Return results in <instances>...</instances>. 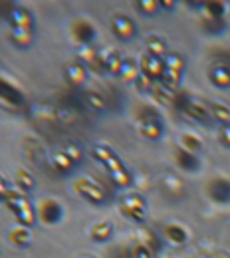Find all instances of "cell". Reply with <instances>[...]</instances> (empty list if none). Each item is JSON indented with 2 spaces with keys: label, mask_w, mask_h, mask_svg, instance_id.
Returning a JSON list of instances; mask_svg holds the SVG:
<instances>
[{
  "label": "cell",
  "mask_w": 230,
  "mask_h": 258,
  "mask_svg": "<svg viewBox=\"0 0 230 258\" xmlns=\"http://www.w3.org/2000/svg\"><path fill=\"white\" fill-rule=\"evenodd\" d=\"M10 38L16 46L20 48H28L32 44V30H10Z\"/></svg>",
  "instance_id": "f546056e"
},
{
  "label": "cell",
  "mask_w": 230,
  "mask_h": 258,
  "mask_svg": "<svg viewBox=\"0 0 230 258\" xmlns=\"http://www.w3.org/2000/svg\"><path fill=\"white\" fill-rule=\"evenodd\" d=\"M208 113H210V117H212V119L222 121L224 125L230 123V107L228 105H224V103H218V101L208 103Z\"/></svg>",
  "instance_id": "7402d4cb"
},
{
  "label": "cell",
  "mask_w": 230,
  "mask_h": 258,
  "mask_svg": "<svg viewBox=\"0 0 230 258\" xmlns=\"http://www.w3.org/2000/svg\"><path fill=\"white\" fill-rule=\"evenodd\" d=\"M92 153H94V157L101 161L105 167H107V171L109 173H115V171H119V169H123L125 165L123 161L115 155V151L111 149V147H105V145H96L94 149H92Z\"/></svg>",
  "instance_id": "ba28073f"
},
{
  "label": "cell",
  "mask_w": 230,
  "mask_h": 258,
  "mask_svg": "<svg viewBox=\"0 0 230 258\" xmlns=\"http://www.w3.org/2000/svg\"><path fill=\"white\" fill-rule=\"evenodd\" d=\"M163 86H167L169 90H173V92H177L179 90V86H181V74H175V72H165L163 78L159 80Z\"/></svg>",
  "instance_id": "d6a6232c"
},
{
  "label": "cell",
  "mask_w": 230,
  "mask_h": 258,
  "mask_svg": "<svg viewBox=\"0 0 230 258\" xmlns=\"http://www.w3.org/2000/svg\"><path fill=\"white\" fill-rule=\"evenodd\" d=\"M36 215H38V219H40L44 225L54 226L62 221L64 209H62V205H60L58 201H54V199H42V201L36 205Z\"/></svg>",
  "instance_id": "3957f363"
},
{
  "label": "cell",
  "mask_w": 230,
  "mask_h": 258,
  "mask_svg": "<svg viewBox=\"0 0 230 258\" xmlns=\"http://www.w3.org/2000/svg\"><path fill=\"white\" fill-rule=\"evenodd\" d=\"M111 232H113V225L111 223H98V225L92 226V238L96 240V242H105L109 236H111Z\"/></svg>",
  "instance_id": "4316f807"
},
{
  "label": "cell",
  "mask_w": 230,
  "mask_h": 258,
  "mask_svg": "<svg viewBox=\"0 0 230 258\" xmlns=\"http://www.w3.org/2000/svg\"><path fill=\"white\" fill-rule=\"evenodd\" d=\"M8 99H14V103H16V105H20V103L24 101V97L20 96L14 88L10 90V86H8L6 82H2V101H8Z\"/></svg>",
  "instance_id": "d590c367"
},
{
  "label": "cell",
  "mask_w": 230,
  "mask_h": 258,
  "mask_svg": "<svg viewBox=\"0 0 230 258\" xmlns=\"http://www.w3.org/2000/svg\"><path fill=\"white\" fill-rule=\"evenodd\" d=\"M66 80L69 86H84L88 80V70L82 62H71L66 66Z\"/></svg>",
  "instance_id": "4fadbf2b"
},
{
  "label": "cell",
  "mask_w": 230,
  "mask_h": 258,
  "mask_svg": "<svg viewBox=\"0 0 230 258\" xmlns=\"http://www.w3.org/2000/svg\"><path fill=\"white\" fill-rule=\"evenodd\" d=\"M175 159H177V165H179L181 169H185V171H197L198 165H200V161H198L197 155H195V153L185 151L183 147H179V149H177Z\"/></svg>",
  "instance_id": "e0dca14e"
},
{
  "label": "cell",
  "mask_w": 230,
  "mask_h": 258,
  "mask_svg": "<svg viewBox=\"0 0 230 258\" xmlns=\"http://www.w3.org/2000/svg\"><path fill=\"white\" fill-rule=\"evenodd\" d=\"M159 6H161L159 0H139V2H137V8H139L143 14H147V16L155 14V12L159 10Z\"/></svg>",
  "instance_id": "e575fe53"
},
{
  "label": "cell",
  "mask_w": 230,
  "mask_h": 258,
  "mask_svg": "<svg viewBox=\"0 0 230 258\" xmlns=\"http://www.w3.org/2000/svg\"><path fill=\"white\" fill-rule=\"evenodd\" d=\"M10 240H12V244H18V246H24V244H28L30 242V238H32V234H30V226H16V228H12L10 230Z\"/></svg>",
  "instance_id": "cb8c5ba5"
},
{
  "label": "cell",
  "mask_w": 230,
  "mask_h": 258,
  "mask_svg": "<svg viewBox=\"0 0 230 258\" xmlns=\"http://www.w3.org/2000/svg\"><path fill=\"white\" fill-rule=\"evenodd\" d=\"M139 68L145 76H149L151 80L159 82L163 78V74L167 72V66H165V58H159V56H153V54H143L141 56V62H139Z\"/></svg>",
  "instance_id": "8992f818"
},
{
  "label": "cell",
  "mask_w": 230,
  "mask_h": 258,
  "mask_svg": "<svg viewBox=\"0 0 230 258\" xmlns=\"http://www.w3.org/2000/svg\"><path fill=\"white\" fill-rule=\"evenodd\" d=\"M159 2H161V6H163V8H173V6H175V2H173V0H159Z\"/></svg>",
  "instance_id": "60d3db41"
},
{
  "label": "cell",
  "mask_w": 230,
  "mask_h": 258,
  "mask_svg": "<svg viewBox=\"0 0 230 258\" xmlns=\"http://www.w3.org/2000/svg\"><path fill=\"white\" fill-rule=\"evenodd\" d=\"M153 84H155V80H151L149 76H145V74L141 72V76H139L137 82H135V88H137V92H149V94H151Z\"/></svg>",
  "instance_id": "74e56055"
},
{
  "label": "cell",
  "mask_w": 230,
  "mask_h": 258,
  "mask_svg": "<svg viewBox=\"0 0 230 258\" xmlns=\"http://www.w3.org/2000/svg\"><path fill=\"white\" fill-rule=\"evenodd\" d=\"M111 30L119 40H131L135 36V22L125 14H117L111 20Z\"/></svg>",
  "instance_id": "9c48e42d"
},
{
  "label": "cell",
  "mask_w": 230,
  "mask_h": 258,
  "mask_svg": "<svg viewBox=\"0 0 230 258\" xmlns=\"http://www.w3.org/2000/svg\"><path fill=\"white\" fill-rule=\"evenodd\" d=\"M139 131L147 139H159L163 135V125L157 119V115H149V117H143V121L139 125Z\"/></svg>",
  "instance_id": "9a60e30c"
},
{
  "label": "cell",
  "mask_w": 230,
  "mask_h": 258,
  "mask_svg": "<svg viewBox=\"0 0 230 258\" xmlns=\"http://www.w3.org/2000/svg\"><path fill=\"white\" fill-rule=\"evenodd\" d=\"M123 62H125V60H123L121 54L115 52V50H101V52H99V60H98L99 68L105 70V72L111 74V76H119V74H121Z\"/></svg>",
  "instance_id": "52a82bcc"
},
{
  "label": "cell",
  "mask_w": 230,
  "mask_h": 258,
  "mask_svg": "<svg viewBox=\"0 0 230 258\" xmlns=\"http://www.w3.org/2000/svg\"><path fill=\"white\" fill-rule=\"evenodd\" d=\"M177 107L191 119L195 121H208L210 113H208V105H204L202 101L193 99V97H185L183 101H177Z\"/></svg>",
  "instance_id": "5b68a950"
},
{
  "label": "cell",
  "mask_w": 230,
  "mask_h": 258,
  "mask_svg": "<svg viewBox=\"0 0 230 258\" xmlns=\"http://www.w3.org/2000/svg\"><path fill=\"white\" fill-rule=\"evenodd\" d=\"M64 153H66L73 163H80L84 159V151H82V147L75 145V143H67L66 147H64Z\"/></svg>",
  "instance_id": "8d00e7d4"
},
{
  "label": "cell",
  "mask_w": 230,
  "mask_h": 258,
  "mask_svg": "<svg viewBox=\"0 0 230 258\" xmlns=\"http://www.w3.org/2000/svg\"><path fill=\"white\" fill-rule=\"evenodd\" d=\"M54 165H56V169L62 171V173H69V171L73 169V161L67 157L64 151H56V153H54Z\"/></svg>",
  "instance_id": "1f68e13d"
},
{
  "label": "cell",
  "mask_w": 230,
  "mask_h": 258,
  "mask_svg": "<svg viewBox=\"0 0 230 258\" xmlns=\"http://www.w3.org/2000/svg\"><path fill=\"white\" fill-rule=\"evenodd\" d=\"M16 183H18V187L20 189H24V191H32L34 187H36V179H34V175L28 171V169H16Z\"/></svg>",
  "instance_id": "484cf974"
},
{
  "label": "cell",
  "mask_w": 230,
  "mask_h": 258,
  "mask_svg": "<svg viewBox=\"0 0 230 258\" xmlns=\"http://www.w3.org/2000/svg\"><path fill=\"white\" fill-rule=\"evenodd\" d=\"M208 80L212 86H216L218 90H228L230 88V68L228 66H214L210 72H208Z\"/></svg>",
  "instance_id": "5bb4252c"
},
{
  "label": "cell",
  "mask_w": 230,
  "mask_h": 258,
  "mask_svg": "<svg viewBox=\"0 0 230 258\" xmlns=\"http://www.w3.org/2000/svg\"><path fill=\"white\" fill-rule=\"evenodd\" d=\"M8 24L12 26V30H32L34 18L26 8H12L8 14Z\"/></svg>",
  "instance_id": "30bf717a"
},
{
  "label": "cell",
  "mask_w": 230,
  "mask_h": 258,
  "mask_svg": "<svg viewBox=\"0 0 230 258\" xmlns=\"http://www.w3.org/2000/svg\"><path fill=\"white\" fill-rule=\"evenodd\" d=\"M78 58H80L82 64H88V66L98 64L99 52L92 46V44H86V46H80V48H78Z\"/></svg>",
  "instance_id": "603a6c76"
},
{
  "label": "cell",
  "mask_w": 230,
  "mask_h": 258,
  "mask_svg": "<svg viewBox=\"0 0 230 258\" xmlns=\"http://www.w3.org/2000/svg\"><path fill=\"white\" fill-rule=\"evenodd\" d=\"M2 201L12 211V215L16 217V221L20 225L34 226L38 215H36V209H34V205L30 203V199L26 195L18 193V191H8L4 179H2Z\"/></svg>",
  "instance_id": "6da1fadb"
},
{
  "label": "cell",
  "mask_w": 230,
  "mask_h": 258,
  "mask_svg": "<svg viewBox=\"0 0 230 258\" xmlns=\"http://www.w3.org/2000/svg\"><path fill=\"white\" fill-rule=\"evenodd\" d=\"M73 191L80 193L84 199H88L90 203H96V205H101V203L107 201L105 189L99 185L98 181L88 179V177H78V179L73 181Z\"/></svg>",
  "instance_id": "7a4b0ae2"
},
{
  "label": "cell",
  "mask_w": 230,
  "mask_h": 258,
  "mask_svg": "<svg viewBox=\"0 0 230 258\" xmlns=\"http://www.w3.org/2000/svg\"><path fill=\"white\" fill-rule=\"evenodd\" d=\"M121 213L131 219L135 223H143L147 219V205H145V199L141 195L131 193L127 197H123V203H121Z\"/></svg>",
  "instance_id": "277c9868"
},
{
  "label": "cell",
  "mask_w": 230,
  "mask_h": 258,
  "mask_svg": "<svg viewBox=\"0 0 230 258\" xmlns=\"http://www.w3.org/2000/svg\"><path fill=\"white\" fill-rule=\"evenodd\" d=\"M71 34H73V38L80 46L92 44L96 40V28L86 20H75L73 26H71Z\"/></svg>",
  "instance_id": "7c38bea8"
},
{
  "label": "cell",
  "mask_w": 230,
  "mask_h": 258,
  "mask_svg": "<svg viewBox=\"0 0 230 258\" xmlns=\"http://www.w3.org/2000/svg\"><path fill=\"white\" fill-rule=\"evenodd\" d=\"M181 147H183L185 151L197 155L198 151L202 149V141L198 139L197 135H193V133H183V135H181Z\"/></svg>",
  "instance_id": "83f0119b"
},
{
  "label": "cell",
  "mask_w": 230,
  "mask_h": 258,
  "mask_svg": "<svg viewBox=\"0 0 230 258\" xmlns=\"http://www.w3.org/2000/svg\"><path fill=\"white\" fill-rule=\"evenodd\" d=\"M109 175H111V181H113L117 187H129L133 183V177L127 167H123V169H119V171H115V173H109Z\"/></svg>",
  "instance_id": "4dcf8cb0"
},
{
  "label": "cell",
  "mask_w": 230,
  "mask_h": 258,
  "mask_svg": "<svg viewBox=\"0 0 230 258\" xmlns=\"http://www.w3.org/2000/svg\"><path fill=\"white\" fill-rule=\"evenodd\" d=\"M165 66H167V70H169V72H175V74H181V76H183V70H185V58H183L181 54L171 52V54H167V56H165Z\"/></svg>",
  "instance_id": "f1b7e54d"
},
{
  "label": "cell",
  "mask_w": 230,
  "mask_h": 258,
  "mask_svg": "<svg viewBox=\"0 0 230 258\" xmlns=\"http://www.w3.org/2000/svg\"><path fill=\"white\" fill-rule=\"evenodd\" d=\"M133 258H153L151 248L145 246V244H137V246L133 248Z\"/></svg>",
  "instance_id": "f35d334b"
},
{
  "label": "cell",
  "mask_w": 230,
  "mask_h": 258,
  "mask_svg": "<svg viewBox=\"0 0 230 258\" xmlns=\"http://www.w3.org/2000/svg\"><path fill=\"white\" fill-rule=\"evenodd\" d=\"M165 236H167L175 246L185 244V242H187V238H189L187 230H185L181 225H167L165 226Z\"/></svg>",
  "instance_id": "ac0fdd59"
},
{
  "label": "cell",
  "mask_w": 230,
  "mask_h": 258,
  "mask_svg": "<svg viewBox=\"0 0 230 258\" xmlns=\"http://www.w3.org/2000/svg\"><path fill=\"white\" fill-rule=\"evenodd\" d=\"M151 96H153V99H155L157 103H161V105H173V103L177 105V96H175V92L169 90L167 86H163L161 82H155V84H153Z\"/></svg>",
  "instance_id": "2e32d148"
},
{
  "label": "cell",
  "mask_w": 230,
  "mask_h": 258,
  "mask_svg": "<svg viewBox=\"0 0 230 258\" xmlns=\"http://www.w3.org/2000/svg\"><path fill=\"white\" fill-rule=\"evenodd\" d=\"M202 8H204V14H206L208 18H216V20H222V18H224V12H226V4L220 2V0L202 2Z\"/></svg>",
  "instance_id": "44dd1931"
},
{
  "label": "cell",
  "mask_w": 230,
  "mask_h": 258,
  "mask_svg": "<svg viewBox=\"0 0 230 258\" xmlns=\"http://www.w3.org/2000/svg\"><path fill=\"white\" fill-rule=\"evenodd\" d=\"M145 48H147V54H153V56H159V58L167 56V44H165L161 36H149L145 40Z\"/></svg>",
  "instance_id": "ffe728a7"
},
{
  "label": "cell",
  "mask_w": 230,
  "mask_h": 258,
  "mask_svg": "<svg viewBox=\"0 0 230 258\" xmlns=\"http://www.w3.org/2000/svg\"><path fill=\"white\" fill-rule=\"evenodd\" d=\"M139 76H141V68L137 66V62H135V60H125L119 78H121L123 82H137Z\"/></svg>",
  "instance_id": "d4e9b609"
},
{
  "label": "cell",
  "mask_w": 230,
  "mask_h": 258,
  "mask_svg": "<svg viewBox=\"0 0 230 258\" xmlns=\"http://www.w3.org/2000/svg\"><path fill=\"white\" fill-rule=\"evenodd\" d=\"M202 28H204V32L208 34H218L222 32V28H224V22L222 20H216V18H204L202 20Z\"/></svg>",
  "instance_id": "836d02e7"
},
{
  "label": "cell",
  "mask_w": 230,
  "mask_h": 258,
  "mask_svg": "<svg viewBox=\"0 0 230 258\" xmlns=\"http://www.w3.org/2000/svg\"><path fill=\"white\" fill-rule=\"evenodd\" d=\"M220 141H222L226 147H230V123H226L224 127L220 129Z\"/></svg>",
  "instance_id": "ab89813d"
},
{
  "label": "cell",
  "mask_w": 230,
  "mask_h": 258,
  "mask_svg": "<svg viewBox=\"0 0 230 258\" xmlns=\"http://www.w3.org/2000/svg\"><path fill=\"white\" fill-rule=\"evenodd\" d=\"M82 99H84V103H86L90 109H94V111H105V109H107V99L101 96L99 92H94V90H92V92H86Z\"/></svg>",
  "instance_id": "d6986e66"
},
{
  "label": "cell",
  "mask_w": 230,
  "mask_h": 258,
  "mask_svg": "<svg viewBox=\"0 0 230 258\" xmlns=\"http://www.w3.org/2000/svg\"><path fill=\"white\" fill-rule=\"evenodd\" d=\"M208 197L214 203L226 205L230 203V181L228 179H212L208 183Z\"/></svg>",
  "instance_id": "8fae6325"
}]
</instances>
